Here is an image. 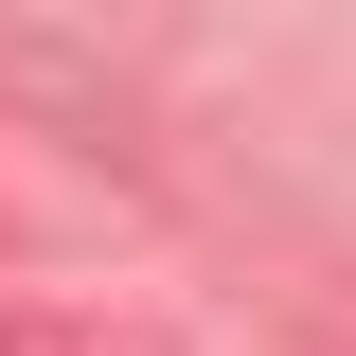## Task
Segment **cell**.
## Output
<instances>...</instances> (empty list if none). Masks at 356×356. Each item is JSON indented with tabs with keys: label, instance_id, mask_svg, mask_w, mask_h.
Wrapping results in <instances>:
<instances>
[{
	"label": "cell",
	"instance_id": "6da1fadb",
	"mask_svg": "<svg viewBox=\"0 0 356 356\" xmlns=\"http://www.w3.org/2000/svg\"><path fill=\"white\" fill-rule=\"evenodd\" d=\"M0 356H178L161 321H107V303H0Z\"/></svg>",
	"mask_w": 356,
	"mask_h": 356
}]
</instances>
